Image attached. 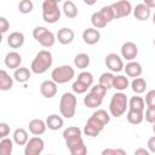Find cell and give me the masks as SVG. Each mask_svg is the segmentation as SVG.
Here are the masks:
<instances>
[{
	"mask_svg": "<svg viewBox=\"0 0 155 155\" xmlns=\"http://www.w3.org/2000/svg\"><path fill=\"white\" fill-rule=\"evenodd\" d=\"M52 63V53L48 50H41L35 54L34 59L31 61L30 70L34 74H44L48 70V68H51Z\"/></svg>",
	"mask_w": 155,
	"mask_h": 155,
	"instance_id": "6da1fadb",
	"label": "cell"
},
{
	"mask_svg": "<svg viewBox=\"0 0 155 155\" xmlns=\"http://www.w3.org/2000/svg\"><path fill=\"white\" fill-rule=\"evenodd\" d=\"M76 103H78V99L74 93H71V92L63 93L61 97V101H59L61 115L65 119H71L76 111Z\"/></svg>",
	"mask_w": 155,
	"mask_h": 155,
	"instance_id": "7a4b0ae2",
	"label": "cell"
},
{
	"mask_svg": "<svg viewBox=\"0 0 155 155\" xmlns=\"http://www.w3.org/2000/svg\"><path fill=\"white\" fill-rule=\"evenodd\" d=\"M127 107H128V99L124 92H116L113 94L109 103V111L111 116L120 117L126 111Z\"/></svg>",
	"mask_w": 155,
	"mask_h": 155,
	"instance_id": "3957f363",
	"label": "cell"
},
{
	"mask_svg": "<svg viewBox=\"0 0 155 155\" xmlns=\"http://www.w3.org/2000/svg\"><path fill=\"white\" fill-rule=\"evenodd\" d=\"M61 18V10L57 0H45L42 2V19L46 23L53 24Z\"/></svg>",
	"mask_w": 155,
	"mask_h": 155,
	"instance_id": "277c9868",
	"label": "cell"
},
{
	"mask_svg": "<svg viewBox=\"0 0 155 155\" xmlns=\"http://www.w3.org/2000/svg\"><path fill=\"white\" fill-rule=\"evenodd\" d=\"M33 36L34 39L42 46V47H52L56 42V36L52 31H50L46 27H42V25H39V27H35L34 30H33Z\"/></svg>",
	"mask_w": 155,
	"mask_h": 155,
	"instance_id": "5b68a950",
	"label": "cell"
},
{
	"mask_svg": "<svg viewBox=\"0 0 155 155\" xmlns=\"http://www.w3.org/2000/svg\"><path fill=\"white\" fill-rule=\"evenodd\" d=\"M75 76V70L73 67L64 64V65H59L57 68H54L51 73V80H53L57 85L58 84H67L70 80H73V78Z\"/></svg>",
	"mask_w": 155,
	"mask_h": 155,
	"instance_id": "8992f818",
	"label": "cell"
},
{
	"mask_svg": "<svg viewBox=\"0 0 155 155\" xmlns=\"http://www.w3.org/2000/svg\"><path fill=\"white\" fill-rule=\"evenodd\" d=\"M45 148V142L41 137L34 136L29 138L28 143L24 145V155H40Z\"/></svg>",
	"mask_w": 155,
	"mask_h": 155,
	"instance_id": "52a82bcc",
	"label": "cell"
},
{
	"mask_svg": "<svg viewBox=\"0 0 155 155\" xmlns=\"http://www.w3.org/2000/svg\"><path fill=\"white\" fill-rule=\"evenodd\" d=\"M111 8H113V11H114V17H115V19L122 18V17H127V16H130L131 12L133 11L131 2L127 1V0H120V1H116V2L111 4Z\"/></svg>",
	"mask_w": 155,
	"mask_h": 155,
	"instance_id": "ba28073f",
	"label": "cell"
},
{
	"mask_svg": "<svg viewBox=\"0 0 155 155\" xmlns=\"http://www.w3.org/2000/svg\"><path fill=\"white\" fill-rule=\"evenodd\" d=\"M104 125L101 124L97 119H94L92 115L87 119L86 125L84 126V133L87 137H97L103 130H104Z\"/></svg>",
	"mask_w": 155,
	"mask_h": 155,
	"instance_id": "9c48e42d",
	"label": "cell"
},
{
	"mask_svg": "<svg viewBox=\"0 0 155 155\" xmlns=\"http://www.w3.org/2000/svg\"><path fill=\"white\" fill-rule=\"evenodd\" d=\"M105 65L107 68L113 71V73H120L121 70H124L125 64L122 61V57H120L116 53H109L105 56Z\"/></svg>",
	"mask_w": 155,
	"mask_h": 155,
	"instance_id": "30bf717a",
	"label": "cell"
},
{
	"mask_svg": "<svg viewBox=\"0 0 155 155\" xmlns=\"http://www.w3.org/2000/svg\"><path fill=\"white\" fill-rule=\"evenodd\" d=\"M65 145L69 149L70 155H87V147L85 145L82 137L71 142H67Z\"/></svg>",
	"mask_w": 155,
	"mask_h": 155,
	"instance_id": "8fae6325",
	"label": "cell"
},
{
	"mask_svg": "<svg viewBox=\"0 0 155 155\" xmlns=\"http://www.w3.org/2000/svg\"><path fill=\"white\" fill-rule=\"evenodd\" d=\"M138 54V47L132 41H126L121 46V57L126 61L132 62Z\"/></svg>",
	"mask_w": 155,
	"mask_h": 155,
	"instance_id": "7c38bea8",
	"label": "cell"
},
{
	"mask_svg": "<svg viewBox=\"0 0 155 155\" xmlns=\"http://www.w3.org/2000/svg\"><path fill=\"white\" fill-rule=\"evenodd\" d=\"M40 93L42 97L50 99L53 98L57 93V84L53 80H45L40 85Z\"/></svg>",
	"mask_w": 155,
	"mask_h": 155,
	"instance_id": "4fadbf2b",
	"label": "cell"
},
{
	"mask_svg": "<svg viewBox=\"0 0 155 155\" xmlns=\"http://www.w3.org/2000/svg\"><path fill=\"white\" fill-rule=\"evenodd\" d=\"M74 38H75V34H74V30L70 29V28H67V27H63L58 30L57 35H56V39L58 40L59 44L62 45H69L74 41Z\"/></svg>",
	"mask_w": 155,
	"mask_h": 155,
	"instance_id": "5bb4252c",
	"label": "cell"
},
{
	"mask_svg": "<svg viewBox=\"0 0 155 155\" xmlns=\"http://www.w3.org/2000/svg\"><path fill=\"white\" fill-rule=\"evenodd\" d=\"M4 63L7 68L10 69H18L21 67V63H22V56L16 52V51H11L8 52L6 56H5V59H4Z\"/></svg>",
	"mask_w": 155,
	"mask_h": 155,
	"instance_id": "9a60e30c",
	"label": "cell"
},
{
	"mask_svg": "<svg viewBox=\"0 0 155 155\" xmlns=\"http://www.w3.org/2000/svg\"><path fill=\"white\" fill-rule=\"evenodd\" d=\"M82 40L87 45H96L101 40V33L96 28H87L82 31Z\"/></svg>",
	"mask_w": 155,
	"mask_h": 155,
	"instance_id": "2e32d148",
	"label": "cell"
},
{
	"mask_svg": "<svg viewBox=\"0 0 155 155\" xmlns=\"http://www.w3.org/2000/svg\"><path fill=\"white\" fill-rule=\"evenodd\" d=\"M29 132L34 136H41L45 133L46 128H47V125H46V121L41 120V119H33L29 121Z\"/></svg>",
	"mask_w": 155,
	"mask_h": 155,
	"instance_id": "e0dca14e",
	"label": "cell"
},
{
	"mask_svg": "<svg viewBox=\"0 0 155 155\" xmlns=\"http://www.w3.org/2000/svg\"><path fill=\"white\" fill-rule=\"evenodd\" d=\"M124 70H125V73H126L127 76L133 78V79H136V78H140V75H142V73H143L142 64L138 63V62H134V61L128 62V63L125 65Z\"/></svg>",
	"mask_w": 155,
	"mask_h": 155,
	"instance_id": "ac0fdd59",
	"label": "cell"
},
{
	"mask_svg": "<svg viewBox=\"0 0 155 155\" xmlns=\"http://www.w3.org/2000/svg\"><path fill=\"white\" fill-rule=\"evenodd\" d=\"M24 34L21 31H13L7 36V45L11 48H19L24 44Z\"/></svg>",
	"mask_w": 155,
	"mask_h": 155,
	"instance_id": "d6986e66",
	"label": "cell"
},
{
	"mask_svg": "<svg viewBox=\"0 0 155 155\" xmlns=\"http://www.w3.org/2000/svg\"><path fill=\"white\" fill-rule=\"evenodd\" d=\"M132 12H133V16L136 17V19H138V21H140V22L147 21V19L150 17V15H151V10H150L148 6H145L143 2L136 5V7L133 8Z\"/></svg>",
	"mask_w": 155,
	"mask_h": 155,
	"instance_id": "ffe728a7",
	"label": "cell"
},
{
	"mask_svg": "<svg viewBox=\"0 0 155 155\" xmlns=\"http://www.w3.org/2000/svg\"><path fill=\"white\" fill-rule=\"evenodd\" d=\"M46 125L50 130L52 131H58L63 127L64 125V121H63V117L57 115V114H51L46 117Z\"/></svg>",
	"mask_w": 155,
	"mask_h": 155,
	"instance_id": "44dd1931",
	"label": "cell"
},
{
	"mask_svg": "<svg viewBox=\"0 0 155 155\" xmlns=\"http://www.w3.org/2000/svg\"><path fill=\"white\" fill-rule=\"evenodd\" d=\"M31 76V70H29L28 68L25 67H19L18 69L15 70L13 73V79L17 81V82H21V84H24L27 82Z\"/></svg>",
	"mask_w": 155,
	"mask_h": 155,
	"instance_id": "7402d4cb",
	"label": "cell"
},
{
	"mask_svg": "<svg viewBox=\"0 0 155 155\" xmlns=\"http://www.w3.org/2000/svg\"><path fill=\"white\" fill-rule=\"evenodd\" d=\"M13 142L17 144V145H25L29 140V137H28V132L22 128V127H18L13 131Z\"/></svg>",
	"mask_w": 155,
	"mask_h": 155,
	"instance_id": "603a6c76",
	"label": "cell"
},
{
	"mask_svg": "<svg viewBox=\"0 0 155 155\" xmlns=\"http://www.w3.org/2000/svg\"><path fill=\"white\" fill-rule=\"evenodd\" d=\"M13 87V79L7 74L6 70H0V90L1 91H8Z\"/></svg>",
	"mask_w": 155,
	"mask_h": 155,
	"instance_id": "cb8c5ba5",
	"label": "cell"
},
{
	"mask_svg": "<svg viewBox=\"0 0 155 155\" xmlns=\"http://www.w3.org/2000/svg\"><path fill=\"white\" fill-rule=\"evenodd\" d=\"M144 108H145V101H144L143 97H140L139 94H136V96L130 98V101H128V109L144 111Z\"/></svg>",
	"mask_w": 155,
	"mask_h": 155,
	"instance_id": "d4e9b609",
	"label": "cell"
},
{
	"mask_svg": "<svg viewBox=\"0 0 155 155\" xmlns=\"http://www.w3.org/2000/svg\"><path fill=\"white\" fill-rule=\"evenodd\" d=\"M74 65L78 68V69H86L88 65H90V56L87 53H78L75 57H74Z\"/></svg>",
	"mask_w": 155,
	"mask_h": 155,
	"instance_id": "484cf974",
	"label": "cell"
},
{
	"mask_svg": "<svg viewBox=\"0 0 155 155\" xmlns=\"http://www.w3.org/2000/svg\"><path fill=\"white\" fill-rule=\"evenodd\" d=\"M128 85H130V81H128V78H126V75H115L113 81V88L117 90L119 92H122L128 87Z\"/></svg>",
	"mask_w": 155,
	"mask_h": 155,
	"instance_id": "4316f807",
	"label": "cell"
},
{
	"mask_svg": "<svg viewBox=\"0 0 155 155\" xmlns=\"http://www.w3.org/2000/svg\"><path fill=\"white\" fill-rule=\"evenodd\" d=\"M126 119L132 125H139L143 121V119H144V113L143 111H139V110L128 109L127 115H126Z\"/></svg>",
	"mask_w": 155,
	"mask_h": 155,
	"instance_id": "83f0119b",
	"label": "cell"
},
{
	"mask_svg": "<svg viewBox=\"0 0 155 155\" xmlns=\"http://www.w3.org/2000/svg\"><path fill=\"white\" fill-rule=\"evenodd\" d=\"M62 10H63L65 17H68V18H75V17L78 16V7H76L75 2L71 1V0L64 1Z\"/></svg>",
	"mask_w": 155,
	"mask_h": 155,
	"instance_id": "f1b7e54d",
	"label": "cell"
},
{
	"mask_svg": "<svg viewBox=\"0 0 155 155\" xmlns=\"http://www.w3.org/2000/svg\"><path fill=\"white\" fill-rule=\"evenodd\" d=\"M131 87H132V91L136 94H142L147 88V81L143 78H136V79L132 80Z\"/></svg>",
	"mask_w": 155,
	"mask_h": 155,
	"instance_id": "f546056e",
	"label": "cell"
},
{
	"mask_svg": "<svg viewBox=\"0 0 155 155\" xmlns=\"http://www.w3.org/2000/svg\"><path fill=\"white\" fill-rule=\"evenodd\" d=\"M102 102H103V99L96 97L94 94H92L90 92L84 97V104L87 108H98L102 105Z\"/></svg>",
	"mask_w": 155,
	"mask_h": 155,
	"instance_id": "4dcf8cb0",
	"label": "cell"
},
{
	"mask_svg": "<svg viewBox=\"0 0 155 155\" xmlns=\"http://www.w3.org/2000/svg\"><path fill=\"white\" fill-rule=\"evenodd\" d=\"M13 140L10 138H4L0 140V155H12Z\"/></svg>",
	"mask_w": 155,
	"mask_h": 155,
	"instance_id": "1f68e13d",
	"label": "cell"
},
{
	"mask_svg": "<svg viewBox=\"0 0 155 155\" xmlns=\"http://www.w3.org/2000/svg\"><path fill=\"white\" fill-rule=\"evenodd\" d=\"M114 78H115V75L113 74V73H103V74H101V76H99V85H102L103 87H105L107 90H109V88H113V81H114Z\"/></svg>",
	"mask_w": 155,
	"mask_h": 155,
	"instance_id": "d6a6232c",
	"label": "cell"
},
{
	"mask_svg": "<svg viewBox=\"0 0 155 155\" xmlns=\"http://www.w3.org/2000/svg\"><path fill=\"white\" fill-rule=\"evenodd\" d=\"M91 23H92V25H93L96 29H102V28H104V27L108 24V23L105 22V19L103 18V16L101 15L99 11L92 13V16H91Z\"/></svg>",
	"mask_w": 155,
	"mask_h": 155,
	"instance_id": "836d02e7",
	"label": "cell"
},
{
	"mask_svg": "<svg viewBox=\"0 0 155 155\" xmlns=\"http://www.w3.org/2000/svg\"><path fill=\"white\" fill-rule=\"evenodd\" d=\"M76 137H81V130L79 127H76V126H69L63 131L64 140L73 139V138H76Z\"/></svg>",
	"mask_w": 155,
	"mask_h": 155,
	"instance_id": "e575fe53",
	"label": "cell"
},
{
	"mask_svg": "<svg viewBox=\"0 0 155 155\" xmlns=\"http://www.w3.org/2000/svg\"><path fill=\"white\" fill-rule=\"evenodd\" d=\"M92 116H93L94 119H97L101 124H103L104 126H107V125L110 122V115H109L104 109H97V110L92 114Z\"/></svg>",
	"mask_w": 155,
	"mask_h": 155,
	"instance_id": "d590c367",
	"label": "cell"
},
{
	"mask_svg": "<svg viewBox=\"0 0 155 155\" xmlns=\"http://www.w3.org/2000/svg\"><path fill=\"white\" fill-rule=\"evenodd\" d=\"M33 7H34V4L31 0H22L19 1L18 4V10L23 15H27V13H30L33 11Z\"/></svg>",
	"mask_w": 155,
	"mask_h": 155,
	"instance_id": "8d00e7d4",
	"label": "cell"
},
{
	"mask_svg": "<svg viewBox=\"0 0 155 155\" xmlns=\"http://www.w3.org/2000/svg\"><path fill=\"white\" fill-rule=\"evenodd\" d=\"M101 15L103 16V18L105 19L107 23H110L113 19H115L114 17V11L111 8V5H108V6H103L101 10H99Z\"/></svg>",
	"mask_w": 155,
	"mask_h": 155,
	"instance_id": "74e56055",
	"label": "cell"
},
{
	"mask_svg": "<svg viewBox=\"0 0 155 155\" xmlns=\"http://www.w3.org/2000/svg\"><path fill=\"white\" fill-rule=\"evenodd\" d=\"M76 80H79V81L84 82L85 85H87L88 87H91L92 84H93V75L90 71H81L78 75V79Z\"/></svg>",
	"mask_w": 155,
	"mask_h": 155,
	"instance_id": "f35d334b",
	"label": "cell"
},
{
	"mask_svg": "<svg viewBox=\"0 0 155 155\" xmlns=\"http://www.w3.org/2000/svg\"><path fill=\"white\" fill-rule=\"evenodd\" d=\"M107 91H108V90H107L105 87H103L102 85L97 84V85H94V86H92V87H91L90 93H92V94H94L96 97H98V98L103 99V98L105 97V94H107Z\"/></svg>",
	"mask_w": 155,
	"mask_h": 155,
	"instance_id": "ab89813d",
	"label": "cell"
},
{
	"mask_svg": "<svg viewBox=\"0 0 155 155\" xmlns=\"http://www.w3.org/2000/svg\"><path fill=\"white\" fill-rule=\"evenodd\" d=\"M87 88H88V86L85 85L84 82L79 81V80H75L73 82V86H71V90L74 91V93H78V94H82V93L87 92Z\"/></svg>",
	"mask_w": 155,
	"mask_h": 155,
	"instance_id": "60d3db41",
	"label": "cell"
},
{
	"mask_svg": "<svg viewBox=\"0 0 155 155\" xmlns=\"http://www.w3.org/2000/svg\"><path fill=\"white\" fill-rule=\"evenodd\" d=\"M144 117L149 124H155V107H148Z\"/></svg>",
	"mask_w": 155,
	"mask_h": 155,
	"instance_id": "b9f144b4",
	"label": "cell"
},
{
	"mask_svg": "<svg viewBox=\"0 0 155 155\" xmlns=\"http://www.w3.org/2000/svg\"><path fill=\"white\" fill-rule=\"evenodd\" d=\"M145 104L147 107H155V90H150L145 94Z\"/></svg>",
	"mask_w": 155,
	"mask_h": 155,
	"instance_id": "7bdbcfd3",
	"label": "cell"
},
{
	"mask_svg": "<svg viewBox=\"0 0 155 155\" xmlns=\"http://www.w3.org/2000/svg\"><path fill=\"white\" fill-rule=\"evenodd\" d=\"M8 133H10V126L6 122H0V138L1 139L7 138Z\"/></svg>",
	"mask_w": 155,
	"mask_h": 155,
	"instance_id": "ee69618b",
	"label": "cell"
},
{
	"mask_svg": "<svg viewBox=\"0 0 155 155\" xmlns=\"http://www.w3.org/2000/svg\"><path fill=\"white\" fill-rule=\"evenodd\" d=\"M10 29V23L5 17H0V31L1 34H5Z\"/></svg>",
	"mask_w": 155,
	"mask_h": 155,
	"instance_id": "f6af8a7d",
	"label": "cell"
},
{
	"mask_svg": "<svg viewBox=\"0 0 155 155\" xmlns=\"http://www.w3.org/2000/svg\"><path fill=\"white\" fill-rule=\"evenodd\" d=\"M147 147H148V150H149V151H151V153L155 154V136H153V137H150V138L148 139Z\"/></svg>",
	"mask_w": 155,
	"mask_h": 155,
	"instance_id": "bcb514c9",
	"label": "cell"
},
{
	"mask_svg": "<svg viewBox=\"0 0 155 155\" xmlns=\"http://www.w3.org/2000/svg\"><path fill=\"white\" fill-rule=\"evenodd\" d=\"M133 155H150V153L145 148H138V149H136V151H134Z\"/></svg>",
	"mask_w": 155,
	"mask_h": 155,
	"instance_id": "7dc6e473",
	"label": "cell"
},
{
	"mask_svg": "<svg viewBox=\"0 0 155 155\" xmlns=\"http://www.w3.org/2000/svg\"><path fill=\"white\" fill-rule=\"evenodd\" d=\"M145 6H148L150 10L151 8H155V0H144V2H143Z\"/></svg>",
	"mask_w": 155,
	"mask_h": 155,
	"instance_id": "c3c4849f",
	"label": "cell"
},
{
	"mask_svg": "<svg viewBox=\"0 0 155 155\" xmlns=\"http://www.w3.org/2000/svg\"><path fill=\"white\" fill-rule=\"evenodd\" d=\"M101 155H114V149L113 148H105L102 150Z\"/></svg>",
	"mask_w": 155,
	"mask_h": 155,
	"instance_id": "681fc988",
	"label": "cell"
},
{
	"mask_svg": "<svg viewBox=\"0 0 155 155\" xmlns=\"http://www.w3.org/2000/svg\"><path fill=\"white\" fill-rule=\"evenodd\" d=\"M114 155H126V151L122 148H117V149H114Z\"/></svg>",
	"mask_w": 155,
	"mask_h": 155,
	"instance_id": "f907efd6",
	"label": "cell"
},
{
	"mask_svg": "<svg viewBox=\"0 0 155 155\" xmlns=\"http://www.w3.org/2000/svg\"><path fill=\"white\" fill-rule=\"evenodd\" d=\"M153 23H154V25H155V12H154V15H153Z\"/></svg>",
	"mask_w": 155,
	"mask_h": 155,
	"instance_id": "816d5d0a",
	"label": "cell"
},
{
	"mask_svg": "<svg viewBox=\"0 0 155 155\" xmlns=\"http://www.w3.org/2000/svg\"><path fill=\"white\" fill-rule=\"evenodd\" d=\"M153 132L155 133V124H153Z\"/></svg>",
	"mask_w": 155,
	"mask_h": 155,
	"instance_id": "f5cc1de1",
	"label": "cell"
},
{
	"mask_svg": "<svg viewBox=\"0 0 155 155\" xmlns=\"http://www.w3.org/2000/svg\"><path fill=\"white\" fill-rule=\"evenodd\" d=\"M153 44H154V47H155V39H154V42Z\"/></svg>",
	"mask_w": 155,
	"mask_h": 155,
	"instance_id": "db71d44e",
	"label": "cell"
},
{
	"mask_svg": "<svg viewBox=\"0 0 155 155\" xmlns=\"http://www.w3.org/2000/svg\"><path fill=\"white\" fill-rule=\"evenodd\" d=\"M47 155H53V154H47Z\"/></svg>",
	"mask_w": 155,
	"mask_h": 155,
	"instance_id": "11a10c76",
	"label": "cell"
}]
</instances>
